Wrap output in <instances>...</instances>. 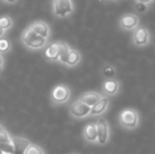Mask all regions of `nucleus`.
Listing matches in <instances>:
<instances>
[{"label": "nucleus", "instance_id": "nucleus-1", "mask_svg": "<svg viewBox=\"0 0 155 154\" xmlns=\"http://www.w3.org/2000/svg\"><path fill=\"white\" fill-rule=\"evenodd\" d=\"M119 125L127 130L136 129L139 125V115L134 109H124L118 116Z\"/></svg>", "mask_w": 155, "mask_h": 154}, {"label": "nucleus", "instance_id": "nucleus-2", "mask_svg": "<svg viewBox=\"0 0 155 154\" xmlns=\"http://www.w3.org/2000/svg\"><path fill=\"white\" fill-rule=\"evenodd\" d=\"M21 39H22V42L30 49H40V48L45 47L47 43V38L36 34L31 28L23 32Z\"/></svg>", "mask_w": 155, "mask_h": 154}, {"label": "nucleus", "instance_id": "nucleus-3", "mask_svg": "<svg viewBox=\"0 0 155 154\" xmlns=\"http://www.w3.org/2000/svg\"><path fill=\"white\" fill-rule=\"evenodd\" d=\"M96 130H97V143L101 146L106 145L110 138V127L108 121L104 118H99L97 120Z\"/></svg>", "mask_w": 155, "mask_h": 154}, {"label": "nucleus", "instance_id": "nucleus-4", "mask_svg": "<svg viewBox=\"0 0 155 154\" xmlns=\"http://www.w3.org/2000/svg\"><path fill=\"white\" fill-rule=\"evenodd\" d=\"M53 10L56 16L64 17L73 12L71 0H53Z\"/></svg>", "mask_w": 155, "mask_h": 154}, {"label": "nucleus", "instance_id": "nucleus-5", "mask_svg": "<svg viewBox=\"0 0 155 154\" xmlns=\"http://www.w3.org/2000/svg\"><path fill=\"white\" fill-rule=\"evenodd\" d=\"M150 33L145 27H137L133 32V43L136 47H145L150 42Z\"/></svg>", "mask_w": 155, "mask_h": 154}, {"label": "nucleus", "instance_id": "nucleus-6", "mask_svg": "<svg viewBox=\"0 0 155 154\" xmlns=\"http://www.w3.org/2000/svg\"><path fill=\"white\" fill-rule=\"evenodd\" d=\"M90 111H91V107L86 105L80 99L76 100L75 103H73L71 107H70V113L72 114V116L76 117V118L87 117L88 115H90Z\"/></svg>", "mask_w": 155, "mask_h": 154}, {"label": "nucleus", "instance_id": "nucleus-7", "mask_svg": "<svg viewBox=\"0 0 155 154\" xmlns=\"http://www.w3.org/2000/svg\"><path fill=\"white\" fill-rule=\"evenodd\" d=\"M70 98V90L67 86L59 84L52 91V99L56 103H63Z\"/></svg>", "mask_w": 155, "mask_h": 154}, {"label": "nucleus", "instance_id": "nucleus-8", "mask_svg": "<svg viewBox=\"0 0 155 154\" xmlns=\"http://www.w3.org/2000/svg\"><path fill=\"white\" fill-rule=\"evenodd\" d=\"M11 142H12L13 149H14V153L13 154H25L28 147L31 145L29 139L23 137H19V136L11 137Z\"/></svg>", "mask_w": 155, "mask_h": 154}, {"label": "nucleus", "instance_id": "nucleus-9", "mask_svg": "<svg viewBox=\"0 0 155 154\" xmlns=\"http://www.w3.org/2000/svg\"><path fill=\"white\" fill-rule=\"evenodd\" d=\"M109 103H110V98L108 96H102L97 103L91 107L90 115L92 116H98L104 114L108 110Z\"/></svg>", "mask_w": 155, "mask_h": 154}, {"label": "nucleus", "instance_id": "nucleus-10", "mask_svg": "<svg viewBox=\"0 0 155 154\" xmlns=\"http://www.w3.org/2000/svg\"><path fill=\"white\" fill-rule=\"evenodd\" d=\"M139 20L138 17L134 14H127L123 16L119 20V25L123 28L124 30H134L138 27Z\"/></svg>", "mask_w": 155, "mask_h": 154}, {"label": "nucleus", "instance_id": "nucleus-11", "mask_svg": "<svg viewBox=\"0 0 155 154\" xmlns=\"http://www.w3.org/2000/svg\"><path fill=\"white\" fill-rule=\"evenodd\" d=\"M119 88H120V84L118 80L114 79H107L102 84V90H104V95L107 96H115L118 93Z\"/></svg>", "mask_w": 155, "mask_h": 154}, {"label": "nucleus", "instance_id": "nucleus-12", "mask_svg": "<svg viewBox=\"0 0 155 154\" xmlns=\"http://www.w3.org/2000/svg\"><path fill=\"white\" fill-rule=\"evenodd\" d=\"M84 137L89 143H97V130L95 123H88L84 128Z\"/></svg>", "mask_w": 155, "mask_h": 154}, {"label": "nucleus", "instance_id": "nucleus-13", "mask_svg": "<svg viewBox=\"0 0 155 154\" xmlns=\"http://www.w3.org/2000/svg\"><path fill=\"white\" fill-rule=\"evenodd\" d=\"M60 53V41L59 42H53L45 50V57L50 60H58Z\"/></svg>", "mask_w": 155, "mask_h": 154}, {"label": "nucleus", "instance_id": "nucleus-14", "mask_svg": "<svg viewBox=\"0 0 155 154\" xmlns=\"http://www.w3.org/2000/svg\"><path fill=\"white\" fill-rule=\"evenodd\" d=\"M30 28H31L35 33L38 34V35L42 36V37H45V38L49 37L50 29H49V27H48L47 23L43 22V21H36V22L32 23Z\"/></svg>", "mask_w": 155, "mask_h": 154}, {"label": "nucleus", "instance_id": "nucleus-15", "mask_svg": "<svg viewBox=\"0 0 155 154\" xmlns=\"http://www.w3.org/2000/svg\"><path fill=\"white\" fill-rule=\"evenodd\" d=\"M102 97V95L100 93H97V92H87L84 94H82L80 96V100L84 101L86 105H88L89 107H92V106L95 105L98 100Z\"/></svg>", "mask_w": 155, "mask_h": 154}, {"label": "nucleus", "instance_id": "nucleus-16", "mask_svg": "<svg viewBox=\"0 0 155 154\" xmlns=\"http://www.w3.org/2000/svg\"><path fill=\"white\" fill-rule=\"evenodd\" d=\"M80 59H81V55H80L79 52H78L77 50L70 49L65 64L69 67H74V66H76V64H79Z\"/></svg>", "mask_w": 155, "mask_h": 154}, {"label": "nucleus", "instance_id": "nucleus-17", "mask_svg": "<svg viewBox=\"0 0 155 154\" xmlns=\"http://www.w3.org/2000/svg\"><path fill=\"white\" fill-rule=\"evenodd\" d=\"M101 73L107 79H112V78H115V75H116V69L110 64H107L104 66L101 70Z\"/></svg>", "mask_w": 155, "mask_h": 154}, {"label": "nucleus", "instance_id": "nucleus-18", "mask_svg": "<svg viewBox=\"0 0 155 154\" xmlns=\"http://www.w3.org/2000/svg\"><path fill=\"white\" fill-rule=\"evenodd\" d=\"M69 51H70L69 45L64 42H60V53H59V58H58V60H59L60 62H62V64H65Z\"/></svg>", "mask_w": 155, "mask_h": 154}, {"label": "nucleus", "instance_id": "nucleus-19", "mask_svg": "<svg viewBox=\"0 0 155 154\" xmlns=\"http://www.w3.org/2000/svg\"><path fill=\"white\" fill-rule=\"evenodd\" d=\"M25 154H43V150L38 147L37 145H30L28 147V149L25 150Z\"/></svg>", "mask_w": 155, "mask_h": 154}, {"label": "nucleus", "instance_id": "nucleus-20", "mask_svg": "<svg viewBox=\"0 0 155 154\" xmlns=\"http://www.w3.org/2000/svg\"><path fill=\"white\" fill-rule=\"evenodd\" d=\"M11 25H12V20H11L10 17L8 16H3L0 18V27L3 30L10 29Z\"/></svg>", "mask_w": 155, "mask_h": 154}, {"label": "nucleus", "instance_id": "nucleus-21", "mask_svg": "<svg viewBox=\"0 0 155 154\" xmlns=\"http://www.w3.org/2000/svg\"><path fill=\"white\" fill-rule=\"evenodd\" d=\"M0 144H12L11 137L3 129L0 130Z\"/></svg>", "mask_w": 155, "mask_h": 154}, {"label": "nucleus", "instance_id": "nucleus-22", "mask_svg": "<svg viewBox=\"0 0 155 154\" xmlns=\"http://www.w3.org/2000/svg\"><path fill=\"white\" fill-rule=\"evenodd\" d=\"M10 49V43L6 39L0 38V52H6Z\"/></svg>", "mask_w": 155, "mask_h": 154}, {"label": "nucleus", "instance_id": "nucleus-23", "mask_svg": "<svg viewBox=\"0 0 155 154\" xmlns=\"http://www.w3.org/2000/svg\"><path fill=\"white\" fill-rule=\"evenodd\" d=\"M136 8H137V11H139V12H143V11H146V4L141 3V2H137Z\"/></svg>", "mask_w": 155, "mask_h": 154}, {"label": "nucleus", "instance_id": "nucleus-24", "mask_svg": "<svg viewBox=\"0 0 155 154\" xmlns=\"http://www.w3.org/2000/svg\"><path fill=\"white\" fill-rule=\"evenodd\" d=\"M153 0H137V2H141V3H145V4H147V3H150V2H152Z\"/></svg>", "mask_w": 155, "mask_h": 154}, {"label": "nucleus", "instance_id": "nucleus-25", "mask_svg": "<svg viewBox=\"0 0 155 154\" xmlns=\"http://www.w3.org/2000/svg\"><path fill=\"white\" fill-rule=\"evenodd\" d=\"M1 69H2V56L0 55V72H1Z\"/></svg>", "mask_w": 155, "mask_h": 154}, {"label": "nucleus", "instance_id": "nucleus-26", "mask_svg": "<svg viewBox=\"0 0 155 154\" xmlns=\"http://www.w3.org/2000/svg\"><path fill=\"white\" fill-rule=\"evenodd\" d=\"M3 32H4V30H3V29H2V28H1V27H0V37H1V36H2V35H3Z\"/></svg>", "mask_w": 155, "mask_h": 154}, {"label": "nucleus", "instance_id": "nucleus-27", "mask_svg": "<svg viewBox=\"0 0 155 154\" xmlns=\"http://www.w3.org/2000/svg\"><path fill=\"white\" fill-rule=\"evenodd\" d=\"M5 1L10 2V3H14V2H16V0H5Z\"/></svg>", "mask_w": 155, "mask_h": 154}, {"label": "nucleus", "instance_id": "nucleus-28", "mask_svg": "<svg viewBox=\"0 0 155 154\" xmlns=\"http://www.w3.org/2000/svg\"><path fill=\"white\" fill-rule=\"evenodd\" d=\"M1 129H3V128H2V126H1V125H0V130H1Z\"/></svg>", "mask_w": 155, "mask_h": 154}, {"label": "nucleus", "instance_id": "nucleus-29", "mask_svg": "<svg viewBox=\"0 0 155 154\" xmlns=\"http://www.w3.org/2000/svg\"><path fill=\"white\" fill-rule=\"evenodd\" d=\"M0 154H4V153H3V152H2V151H1V150H0Z\"/></svg>", "mask_w": 155, "mask_h": 154}]
</instances>
